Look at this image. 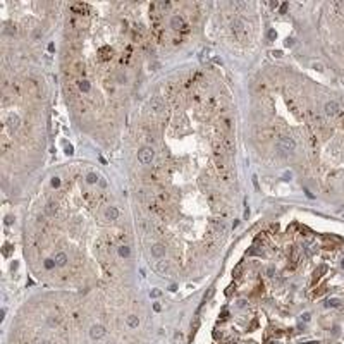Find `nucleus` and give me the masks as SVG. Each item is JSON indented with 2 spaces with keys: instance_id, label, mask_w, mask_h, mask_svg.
<instances>
[{
  "instance_id": "25",
  "label": "nucleus",
  "mask_w": 344,
  "mask_h": 344,
  "mask_svg": "<svg viewBox=\"0 0 344 344\" xmlns=\"http://www.w3.org/2000/svg\"><path fill=\"white\" fill-rule=\"evenodd\" d=\"M303 318H305L306 322H308V320H310V313H305V315H303Z\"/></svg>"
},
{
  "instance_id": "22",
  "label": "nucleus",
  "mask_w": 344,
  "mask_h": 344,
  "mask_svg": "<svg viewBox=\"0 0 344 344\" xmlns=\"http://www.w3.org/2000/svg\"><path fill=\"white\" fill-rule=\"evenodd\" d=\"M269 38H270V40H274V38H275V31H274V29H270V31H269Z\"/></svg>"
},
{
  "instance_id": "9",
  "label": "nucleus",
  "mask_w": 344,
  "mask_h": 344,
  "mask_svg": "<svg viewBox=\"0 0 344 344\" xmlns=\"http://www.w3.org/2000/svg\"><path fill=\"white\" fill-rule=\"evenodd\" d=\"M90 334H91L93 339H98V337H102V335L105 334V329H103L102 325H93V327H91V332H90Z\"/></svg>"
},
{
  "instance_id": "21",
  "label": "nucleus",
  "mask_w": 344,
  "mask_h": 344,
  "mask_svg": "<svg viewBox=\"0 0 344 344\" xmlns=\"http://www.w3.org/2000/svg\"><path fill=\"white\" fill-rule=\"evenodd\" d=\"M313 69H317V71H323V65H322V64H317V62H315V64H313Z\"/></svg>"
},
{
  "instance_id": "26",
  "label": "nucleus",
  "mask_w": 344,
  "mask_h": 344,
  "mask_svg": "<svg viewBox=\"0 0 344 344\" xmlns=\"http://www.w3.org/2000/svg\"><path fill=\"white\" fill-rule=\"evenodd\" d=\"M303 344H318V341H308V342H303Z\"/></svg>"
},
{
  "instance_id": "15",
  "label": "nucleus",
  "mask_w": 344,
  "mask_h": 344,
  "mask_svg": "<svg viewBox=\"0 0 344 344\" xmlns=\"http://www.w3.org/2000/svg\"><path fill=\"white\" fill-rule=\"evenodd\" d=\"M43 265H45V269H47V270H52L53 267L57 265V263H55V260H50V258H48V260H45Z\"/></svg>"
},
{
  "instance_id": "28",
  "label": "nucleus",
  "mask_w": 344,
  "mask_h": 344,
  "mask_svg": "<svg viewBox=\"0 0 344 344\" xmlns=\"http://www.w3.org/2000/svg\"><path fill=\"white\" fill-rule=\"evenodd\" d=\"M45 344H48V342H45Z\"/></svg>"
},
{
  "instance_id": "17",
  "label": "nucleus",
  "mask_w": 344,
  "mask_h": 344,
  "mask_svg": "<svg viewBox=\"0 0 344 344\" xmlns=\"http://www.w3.org/2000/svg\"><path fill=\"white\" fill-rule=\"evenodd\" d=\"M157 269H158V272H167V270H169V265H167L165 261H158Z\"/></svg>"
},
{
  "instance_id": "18",
  "label": "nucleus",
  "mask_w": 344,
  "mask_h": 344,
  "mask_svg": "<svg viewBox=\"0 0 344 344\" xmlns=\"http://www.w3.org/2000/svg\"><path fill=\"white\" fill-rule=\"evenodd\" d=\"M57 212V205H53V203H48V207H47V214H55Z\"/></svg>"
},
{
  "instance_id": "20",
  "label": "nucleus",
  "mask_w": 344,
  "mask_h": 344,
  "mask_svg": "<svg viewBox=\"0 0 344 344\" xmlns=\"http://www.w3.org/2000/svg\"><path fill=\"white\" fill-rule=\"evenodd\" d=\"M52 186H53V187L60 186V181H59V177H53V179H52Z\"/></svg>"
},
{
  "instance_id": "7",
  "label": "nucleus",
  "mask_w": 344,
  "mask_h": 344,
  "mask_svg": "<svg viewBox=\"0 0 344 344\" xmlns=\"http://www.w3.org/2000/svg\"><path fill=\"white\" fill-rule=\"evenodd\" d=\"M53 260H55V263L59 267H64V265H67L69 258H67V255H65V253L60 251V253H57V255H55V258H53Z\"/></svg>"
},
{
  "instance_id": "23",
  "label": "nucleus",
  "mask_w": 344,
  "mask_h": 344,
  "mask_svg": "<svg viewBox=\"0 0 344 344\" xmlns=\"http://www.w3.org/2000/svg\"><path fill=\"white\" fill-rule=\"evenodd\" d=\"M286 47H292V40H288V41H286Z\"/></svg>"
},
{
  "instance_id": "12",
  "label": "nucleus",
  "mask_w": 344,
  "mask_h": 344,
  "mask_svg": "<svg viewBox=\"0 0 344 344\" xmlns=\"http://www.w3.org/2000/svg\"><path fill=\"white\" fill-rule=\"evenodd\" d=\"M119 255H121V257H124V258H127L131 255L129 246H121V248H119Z\"/></svg>"
},
{
  "instance_id": "13",
  "label": "nucleus",
  "mask_w": 344,
  "mask_h": 344,
  "mask_svg": "<svg viewBox=\"0 0 344 344\" xmlns=\"http://www.w3.org/2000/svg\"><path fill=\"white\" fill-rule=\"evenodd\" d=\"M86 181H88L90 184H95L96 181H98V176H96V174H93V172H90V174L86 176Z\"/></svg>"
},
{
  "instance_id": "3",
  "label": "nucleus",
  "mask_w": 344,
  "mask_h": 344,
  "mask_svg": "<svg viewBox=\"0 0 344 344\" xmlns=\"http://www.w3.org/2000/svg\"><path fill=\"white\" fill-rule=\"evenodd\" d=\"M323 110H325V114L327 115H330V117H334V115H339L341 114V105L337 103V102H334V100H330V102H327L325 103V107H323Z\"/></svg>"
},
{
  "instance_id": "19",
  "label": "nucleus",
  "mask_w": 344,
  "mask_h": 344,
  "mask_svg": "<svg viewBox=\"0 0 344 344\" xmlns=\"http://www.w3.org/2000/svg\"><path fill=\"white\" fill-rule=\"evenodd\" d=\"M127 323H129L131 327H136V325H138V318H136V317H129V318H127Z\"/></svg>"
},
{
  "instance_id": "24",
  "label": "nucleus",
  "mask_w": 344,
  "mask_h": 344,
  "mask_svg": "<svg viewBox=\"0 0 344 344\" xmlns=\"http://www.w3.org/2000/svg\"><path fill=\"white\" fill-rule=\"evenodd\" d=\"M65 152H67V153L71 155V153H72V146H67V148H65Z\"/></svg>"
},
{
  "instance_id": "6",
  "label": "nucleus",
  "mask_w": 344,
  "mask_h": 344,
  "mask_svg": "<svg viewBox=\"0 0 344 344\" xmlns=\"http://www.w3.org/2000/svg\"><path fill=\"white\" fill-rule=\"evenodd\" d=\"M119 215H121V212H119L117 207H109V208L105 210V218L107 220H117Z\"/></svg>"
},
{
  "instance_id": "1",
  "label": "nucleus",
  "mask_w": 344,
  "mask_h": 344,
  "mask_svg": "<svg viewBox=\"0 0 344 344\" xmlns=\"http://www.w3.org/2000/svg\"><path fill=\"white\" fill-rule=\"evenodd\" d=\"M277 150H279L282 155L292 153L296 150V141L292 140L291 136H280L279 140H277Z\"/></svg>"
},
{
  "instance_id": "16",
  "label": "nucleus",
  "mask_w": 344,
  "mask_h": 344,
  "mask_svg": "<svg viewBox=\"0 0 344 344\" xmlns=\"http://www.w3.org/2000/svg\"><path fill=\"white\" fill-rule=\"evenodd\" d=\"M9 122H10V127H14V129H16V127L19 126V117H17V115H12V117L9 119Z\"/></svg>"
},
{
  "instance_id": "27",
  "label": "nucleus",
  "mask_w": 344,
  "mask_h": 344,
  "mask_svg": "<svg viewBox=\"0 0 344 344\" xmlns=\"http://www.w3.org/2000/svg\"><path fill=\"white\" fill-rule=\"evenodd\" d=\"M341 267H342V269H344V258H342V261H341Z\"/></svg>"
},
{
  "instance_id": "5",
  "label": "nucleus",
  "mask_w": 344,
  "mask_h": 344,
  "mask_svg": "<svg viewBox=\"0 0 344 344\" xmlns=\"http://www.w3.org/2000/svg\"><path fill=\"white\" fill-rule=\"evenodd\" d=\"M170 26L174 28L176 31H179V29H186V24H184V19L181 17V16H174V17L170 19Z\"/></svg>"
},
{
  "instance_id": "11",
  "label": "nucleus",
  "mask_w": 344,
  "mask_h": 344,
  "mask_svg": "<svg viewBox=\"0 0 344 344\" xmlns=\"http://www.w3.org/2000/svg\"><path fill=\"white\" fill-rule=\"evenodd\" d=\"M78 88H79V91H83V93H90V90H91V86H90V83H88L86 79L78 81Z\"/></svg>"
},
{
  "instance_id": "14",
  "label": "nucleus",
  "mask_w": 344,
  "mask_h": 344,
  "mask_svg": "<svg viewBox=\"0 0 344 344\" xmlns=\"http://www.w3.org/2000/svg\"><path fill=\"white\" fill-rule=\"evenodd\" d=\"M325 305H327V306H332V308H335V306H339V305H341V301L337 300V298H332V300L327 301Z\"/></svg>"
},
{
  "instance_id": "2",
  "label": "nucleus",
  "mask_w": 344,
  "mask_h": 344,
  "mask_svg": "<svg viewBox=\"0 0 344 344\" xmlns=\"http://www.w3.org/2000/svg\"><path fill=\"white\" fill-rule=\"evenodd\" d=\"M153 157H155V153H153L152 146H143V148L138 152V160H140L143 165H148V164H152Z\"/></svg>"
},
{
  "instance_id": "8",
  "label": "nucleus",
  "mask_w": 344,
  "mask_h": 344,
  "mask_svg": "<svg viewBox=\"0 0 344 344\" xmlns=\"http://www.w3.org/2000/svg\"><path fill=\"white\" fill-rule=\"evenodd\" d=\"M150 105H152V110H155V112H162V110H164V103H162V100L158 98V96L152 98Z\"/></svg>"
},
{
  "instance_id": "10",
  "label": "nucleus",
  "mask_w": 344,
  "mask_h": 344,
  "mask_svg": "<svg viewBox=\"0 0 344 344\" xmlns=\"http://www.w3.org/2000/svg\"><path fill=\"white\" fill-rule=\"evenodd\" d=\"M164 253H165V248H164L162 244H155V246L152 248V255H153V257H157V258H160Z\"/></svg>"
},
{
  "instance_id": "4",
  "label": "nucleus",
  "mask_w": 344,
  "mask_h": 344,
  "mask_svg": "<svg viewBox=\"0 0 344 344\" xmlns=\"http://www.w3.org/2000/svg\"><path fill=\"white\" fill-rule=\"evenodd\" d=\"M232 31L236 33V36H238L239 40L246 38V28H244L243 21H239V19H236V21L232 22Z\"/></svg>"
}]
</instances>
